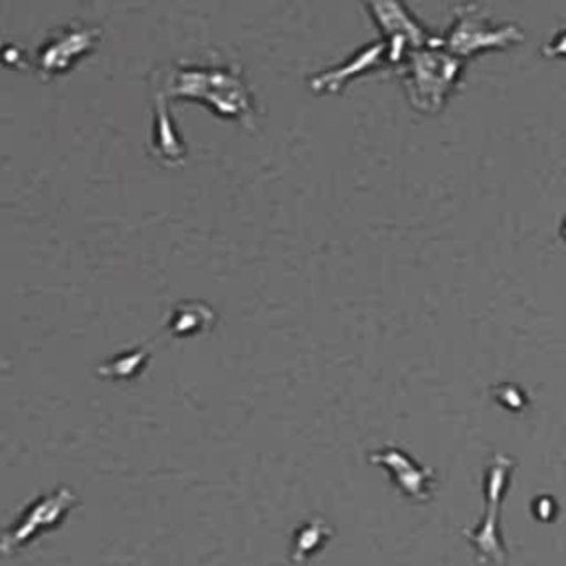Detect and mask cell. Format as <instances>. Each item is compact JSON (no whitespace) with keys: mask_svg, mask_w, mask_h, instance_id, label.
Wrapping results in <instances>:
<instances>
[{"mask_svg":"<svg viewBox=\"0 0 566 566\" xmlns=\"http://www.w3.org/2000/svg\"><path fill=\"white\" fill-rule=\"evenodd\" d=\"M159 97L195 99L245 128H254L256 124L254 97L241 71L230 64L179 62L164 80Z\"/></svg>","mask_w":566,"mask_h":566,"instance_id":"cell-1","label":"cell"},{"mask_svg":"<svg viewBox=\"0 0 566 566\" xmlns=\"http://www.w3.org/2000/svg\"><path fill=\"white\" fill-rule=\"evenodd\" d=\"M462 69L464 60L449 53L438 38V42L411 51L398 66V73L411 106L424 113H438L455 91Z\"/></svg>","mask_w":566,"mask_h":566,"instance_id":"cell-2","label":"cell"},{"mask_svg":"<svg viewBox=\"0 0 566 566\" xmlns=\"http://www.w3.org/2000/svg\"><path fill=\"white\" fill-rule=\"evenodd\" d=\"M524 40V31L517 24H497L482 11L475 2H464L455 7L453 22L440 35L442 46L458 55V57H471L484 51H502L513 44H520Z\"/></svg>","mask_w":566,"mask_h":566,"instance_id":"cell-3","label":"cell"},{"mask_svg":"<svg viewBox=\"0 0 566 566\" xmlns=\"http://www.w3.org/2000/svg\"><path fill=\"white\" fill-rule=\"evenodd\" d=\"M99 29L82 22L62 24L46 33L35 49V69L42 80L69 73L82 57L91 55L99 42Z\"/></svg>","mask_w":566,"mask_h":566,"instance_id":"cell-4","label":"cell"},{"mask_svg":"<svg viewBox=\"0 0 566 566\" xmlns=\"http://www.w3.org/2000/svg\"><path fill=\"white\" fill-rule=\"evenodd\" d=\"M378 22L391 57V69H398L405 57L422 46L438 42L440 35L429 33L402 4V0H363Z\"/></svg>","mask_w":566,"mask_h":566,"instance_id":"cell-5","label":"cell"},{"mask_svg":"<svg viewBox=\"0 0 566 566\" xmlns=\"http://www.w3.org/2000/svg\"><path fill=\"white\" fill-rule=\"evenodd\" d=\"M513 469L511 458L495 455L484 475V493H486V515L475 531H464L469 542L475 546L482 562L493 559L497 564L504 562V544L497 535V509L502 502V493L509 482V473Z\"/></svg>","mask_w":566,"mask_h":566,"instance_id":"cell-6","label":"cell"},{"mask_svg":"<svg viewBox=\"0 0 566 566\" xmlns=\"http://www.w3.org/2000/svg\"><path fill=\"white\" fill-rule=\"evenodd\" d=\"M75 502L73 493L69 489H60L55 493H46L42 495L38 502H33L20 520H15L13 526L7 528L4 539H2V548L4 553H9L11 548L29 542L33 535L57 526V522L66 515V511L71 509V504Z\"/></svg>","mask_w":566,"mask_h":566,"instance_id":"cell-7","label":"cell"},{"mask_svg":"<svg viewBox=\"0 0 566 566\" xmlns=\"http://www.w3.org/2000/svg\"><path fill=\"white\" fill-rule=\"evenodd\" d=\"M369 460L374 464H382L396 486L413 500H427L433 489V471L416 464L402 449L398 447H382L374 453H369Z\"/></svg>","mask_w":566,"mask_h":566,"instance_id":"cell-8","label":"cell"},{"mask_svg":"<svg viewBox=\"0 0 566 566\" xmlns=\"http://www.w3.org/2000/svg\"><path fill=\"white\" fill-rule=\"evenodd\" d=\"M212 321H214V314L203 303L184 301V303L175 305L172 316L168 321V329L175 336H190V334L206 332Z\"/></svg>","mask_w":566,"mask_h":566,"instance_id":"cell-9","label":"cell"},{"mask_svg":"<svg viewBox=\"0 0 566 566\" xmlns=\"http://www.w3.org/2000/svg\"><path fill=\"white\" fill-rule=\"evenodd\" d=\"M332 528L323 520H307L303 526L296 528L294 546H292V562H305L310 555L323 548V544L329 539Z\"/></svg>","mask_w":566,"mask_h":566,"instance_id":"cell-10","label":"cell"}]
</instances>
